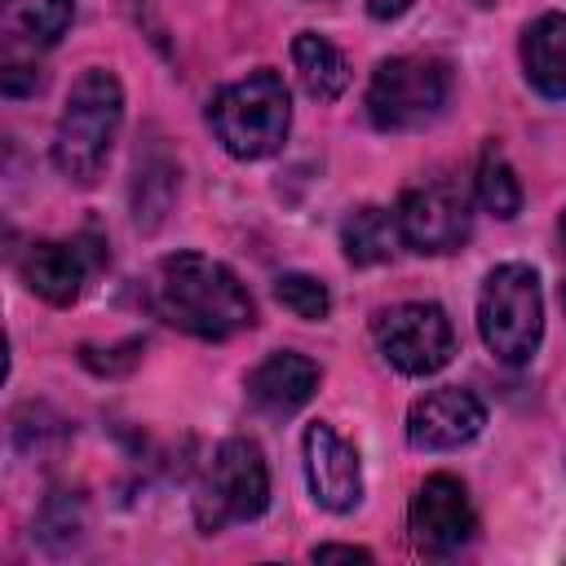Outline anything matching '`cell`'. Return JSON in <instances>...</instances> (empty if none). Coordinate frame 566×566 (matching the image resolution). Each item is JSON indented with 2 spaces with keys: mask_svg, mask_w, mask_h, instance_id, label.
I'll return each mask as SVG.
<instances>
[{
  "mask_svg": "<svg viewBox=\"0 0 566 566\" xmlns=\"http://www.w3.org/2000/svg\"><path fill=\"white\" fill-rule=\"evenodd\" d=\"M208 124L234 159L274 155L292 128V102H287L283 75L261 66V71H248L243 80L226 84L208 106Z\"/></svg>",
  "mask_w": 566,
  "mask_h": 566,
  "instance_id": "obj_3",
  "label": "cell"
},
{
  "mask_svg": "<svg viewBox=\"0 0 566 566\" xmlns=\"http://www.w3.org/2000/svg\"><path fill=\"white\" fill-rule=\"evenodd\" d=\"M478 332H482V345L509 367H522L535 358L539 336H544V296H539V279L531 265L509 261L482 279Z\"/></svg>",
  "mask_w": 566,
  "mask_h": 566,
  "instance_id": "obj_4",
  "label": "cell"
},
{
  "mask_svg": "<svg viewBox=\"0 0 566 566\" xmlns=\"http://www.w3.org/2000/svg\"><path fill=\"white\" fill-rule=\"evenodd\" d=\"M265 504H270V469L261 460V447L248 438H226L212 451L208 473L195 495L199 531L212 535L230 522H252L265 513Z\"/></svg>",
  "mask_w": 566,
  "mask_h": 566,
  "instance_id": "obj_6",
  "label": "cell"
},
{
  "mask_svg": "<svg viewBox=\"0 0 566 566\" xmlns=\"http://www.w3.org/2000/svg\"><path fill=\"white\" fill-rule=\"evenodd\" d=\"M119 124H124L119 80L106 66L84 71L71 84L62 115H57V128H53V168L75 186H93L111 159Z\"/></svg>",
  "mask_w": 566,
  "mask_h": 566,
  "instance_id": "obj_2",
  "label": "cell"
},
{
  "mask_svg": "<svg viewBox=\"0 0 566 566\" xmlns=\"http://www.w3.org/2000/svg\"><path fill=\"white\" fill-rule=\"evenodd\" d=\"M407 526H411L416 548L424 553H455L460 544H469L478 531V517H473L464 482L451 473H429L411 495Z\"/></svg>",
  "mask_w": 566,
  "mask_h": 566,
  "instance_id": "obj_9",
  "label": "cell"
},
{
  "mask_svg": "<svg viewBox=\"0 0 566 566\" xmlns=\"http://www.w3.org/2000/svg\"><path fill=\"white\" fill-rule=\"evenodd\" d=\"M411 4H416V0H367V13H371L376 22H394V18H402Z\"/></svg>",
  "mask_w": 566,
  "mask_h": 566,
  "instance_id": "obj_21",
  "label": "cell"
},
{
  "mask_svg": "<svg viewBox=\"0 0 566 566\" xmlns=\"http://www.w3.org/2000/svg\"><path fill=\"white\" fill-rule=\"evenodd\" d=\"M71 18H75V0H0V35L9 57L57 44Z\"/></svg>",
  "mask_w": 566,
  "mask_h": 566,
  "instance_id": "obj_14",
  "label": "cell"
},
{
  "mask_svg": "<svg viewBox=\"0 0 566 566\" xmlns=\"http://www.w3.org/2000/svg\"><path fill=\"white\" fill-rule=\"evenodd\" d=\"M562 248H566V217H562ZM562 305H566V270H562Z\"/></svg>",
  "mask_w": 566,
  "mask_h": 566,
  "instance_id": "obj_22",
  "label": "cell"
},
{
  "mask_svg": "<svg viewBox=\"0 0 566 566\" xmlns=\"http://www.w3.org/2000/svg\"><path fill=\"white\" fill-rule=\"evenodd\" d=\"M522 66L544 97L566 102V13H544L522 31Z\"/></svg>",
  "mask_w": 566,
  "mask_h": 566,
  "instance_id": "obj_15",
  "label": "cell"
},
{
  "mask_svg": "<svg viewBox=\"0 0 566 566\" xmlns=\"http://www.w3.org/2000/svg\"><path fill=\"white\" fill-rule=\"evenodd\" d=\"M340 248H345V261H354V265H380V261H389L402 248L398 212L376 208V203L354 208L340 221Z\"/></svg>",
  "mask_w": 566,
  "mask_h": 566,
  "instance_id": "obj_17",
  "label": "cell"
},
{
  "mask_svg": "<svg viewBox=\"0 0 566 566\" xmlns=\"http://www.w3.org/2000/svg\"><path fill=\"white\" fill-rule=\"evenodd\" d=\"M314 389H318V363H310L305 354H292V349H279L248 371V398L265 416L301 411L314 398Z\"/></svg>",
  "mask_w": 566,
  "mask_h": 566,
  "instance_id": "obj_12",
  "label": "cell"
},
{
  "mask_svg": "<svg viewBox=\"0 0 566 566\" xmlns=\"http://www.w3.org/2000/svg\"><path fill=\"white\" fill-rule=\"evenodd\" d=\"M305 451V482L314 504H323L327 513H349L363 500V464L358 451L323 420H314L301 438Z\"/></svg>",
  "mask_w": 566,
  "mask_h": 566,
  "instance_id": "obj_11",
  "label": "cell"
},
{
  "mask_svg": "<svg viewBox=\"0 0 566 566\" xmlns=\"http://www.w3.org/2000/svg\"><path fill=\"white\" fill-rule=\"evenodd\" d=\"M292 66H296L301 88H305L314 102H336V97L349 88V62H345V53H340L327 35L301 31V35L292 40Z\"/></svg>",
  "mask_w": 566,
  "mask_h": 566,
  "instance_id": "obj_16",
  "label": "cell"
},
{
  "mask_svg": "<svg viewBox=\"0 0 566 566\" xmlns=\"http://www.w3.org/2000/svg\"><path fill=\"white\" fill-rule=\"evenodd\" d=\"M18 270H22V283H27L40 301H49V305H71V301L80 296V287H84L88 256H84L80 243H53V239H44V243H31V248L22 252Z\"/></svg>",
  "mask_w": 566,
  "mask_h": 566,
  "instance_id": "obj_13",
  "label": "cell"
},
{
  "mask_svg": "<svg viewBox=\"0 0 566 566\" xmlns=\"http://www.w3.org/2000/svg\"><path fill=\"white\" fill-rule=\"evenodd\" d=\"M478 199L500 221L517 217V208H522V186H517V177H513V168L495 142H486V150L478 159Z\"/></svg>",
  "mask_w": 566,
  "mask_h": 566,
  "instance_id": "obj_18",
  "label": "cell"
},
{
  "mask_svg": "<svg viewBox=\"0 0 566 566\" xmlns=\"http://www.w3.org/2000/svg\"><path fill=\"white\" fill-rule=\"evenodd\" d=\"M150 310L199 340H230L256 323V305L230 265L203 252H172L150 274Z\"/></svg>",
  "mask_w": 566,
  "mask_h": 566,
  "instance_id": "obj_1",
  "label": "cell"
},
{
  "mask_svg": "<svg viewBox=\"0 0 566 566\" xmlns=\"http://www.w3.org/2000/svg\"><path fill=\"white\" fill-rule=\"evenodd\" d=\"M398 226H402V243L416 248V252H455L464 239H469V199L455 181H442V177H429L420 186H407L402 199H398Z\"/></svg>",
  "mask_w": 566,
  "mask_h": 566,
  "instance_id": "obj_8",
  "label": "cell"
},
{
  "mask_svg": "<svg viewBox=\"0 0 566 566\" xmlns=\"http://www.w3.org/2000/svg\"><path fill=\"white\" fill-rule=\"evenodd\" d=\"M274 296H279L283 310H292V314L305 318V323H318V318H327V310H332L327 287H323L314 274H296V270L274 279Z\"/></svg>",
  "mask_w": 566,
  "mask_h": 566,
  "instance_id": "obj_19",
  "label": "cell"
},
{
  "mask_svg": "<svg viewBox=\"0 0 566 566\" xmlns=\"http://www.w3.org/2000/svg\"><path fill=\"white\" fill-rule=\"evenodd\" d=\"M310 557L314 562H371V553L367 548H354V544H318Z\"/></svg>",
  "mask_w": 566,
  "mask_h": 566,
  "instance_id": "obj_20",
  "label": "cell"
},
{
  "mask_svg": "<svg viewBox=\"0 0 566 566\" xmlns=\"http://www.w3.org/2000/svg\"><path fill=\"white\" fill-rule=\"evenodd\" d=\"M486 424V407L478 394L460 389V385H442L429 389L424 398L411 402L407 411V442L416 451H455L464 442H473Z\"/></svg>",
  "mask_w": 566,
  "mask_h": 566,
  "instance_id": "obj_10",
  "label": "cell"
},
{
  "mask_svg": "<svg viewBox=\"0 0 566 566\" xmlns=\"http://www.w3.org/2000/svg\"><path fill=\"white\" fill-rule=\"evenodd\" d=\"M371 336L389 367L402 376H433L455 354V327L433 301H402L371 318Z\"/></svg>",
  "mask_w": 566,
  "mask_h": 566,
  "instance_id": "obj_7",
  "label": "cell"
},
{
  "mask_svg": "<svg viewBox=\"0 0 566 566\" xmlns=\"http://www.w3.org/2000/svg\"><path fill=\"white\" fill-rule=\"evenodd\" d=\"M451 66L442 57H385L367 84V119L380 133H407L442 115Z\"/></svg>",
  "mask_w": 566,
  "mask_h": 566,
  "instance_id": "obj_5",
  "label": "cell"
}]
</instances>
